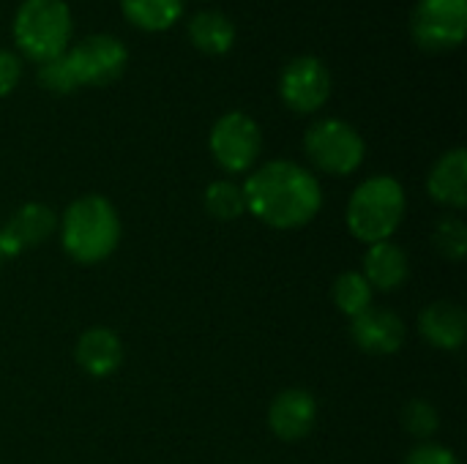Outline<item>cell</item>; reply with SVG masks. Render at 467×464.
Masks as SVG:
<instances>
[{
    "label": "cell",
    "mask_w": 467,
    "mask_h": 464,
    "mask_svg": "<svg viewBox=\"0 0 467 464\" xmlns=\"http://www.w3.org/2000/svg\"><path fill=\"white\" fill-rule=\"evenodd\" d=\"M0 265H3V254H0Z\"/></svg>",
    "instance_id": "obj_25"
},
{
    "label": "cell",
    "mask_w": 467,
    "mask_h": 464,
    "mask_svg": "<svg viewBox=\"0 0 467 464\" xmlns=\"http://www.w3.org/2000/svg\"><path fill=\"white\" fill-rule=\"evenodd\" d=\"M205 211L219 222H235L246 211L244 189L233 180H213L205 189Z\"/></svg>",
    "instance_id": "obj_20"
},
{
    "label": "cell",
    "mask_w": 467,
    "mask_h": 464,
    "mask_svg": "<svg viewBox=\"0 0 467 464\" xmlns=\"http://www.w3.org/2000/svg\"><path fill=\"white\" fill-rule=\"evenodd\" d=\"M129 52L109 33H96L68 46L55 60L38 66V82L49 93H74L79 88H104L123 77Z\"/></svg>",
    "instance_id": "obj_2"
},
{
    "label": "cell",
    "mask_w": 467,
    "mask_h": 464,
    "mask_svg": "<svg viewBox=\"0 0 467 464\" xmlns=\"http://www.w3.org/2000/svg\"><path fill=\"white\" fill-rule=\"evenodd\" d=\"M279 96L287 109L298 115H312L331 96V71L320 57H293L279 77Z\"/></svg>",
    "instance_id": "obj_9"
},
{
    "label": "cell",
    "mask_w": 467,
    "mask_h": 464,
    "mask_svg": "<svg viewBox=\"0 0 467 464\" xmlns=\"http://www.w3.org/2000/svg\"><path fill=\"white\" fill-rule=\"evenodd\" d=\"M317 424V402L304 388L282 391L268 407V427L285 443L304 440Z\"/></svg>",
    "instance_id": "obj_11"
},
{
    "label": "cell",
    "mask_w": 467,
    "mask_h": 464,
    "mask_svg": "<svg viewBox=\"0 0 467 464\" xmlns=\"http://www.w3.org/2000/svg\"><path fill=\"white\" fill-rule=\"evenodd\" d=\"M413 41L427 52H449L465 41L467 0H419L410 16Z\"/></svg>",
    "instance_id": "obj_7"
},
{
    "label": "cell",
    "mask_w": 467,
    "mask_h": 464,
    "mask_svg": "<svg viewBox=\"0 0 467 464\" xmlns=\"http://www.w3.org/2000/svg\"><path fill=\"white\" fill-rule=\"evenodd\" d=\"M77 364L90 375V377H109L118 372V366L123 364V342L118 339L115 331L104 328V325H93L88 328L74 347Z\"/></svg>",
    "instance_id": "obj_15"
},
{
    "label": "cell",
    "mask_w": 467,
    "mask_h": 464,
    "mask_svg": "<svg viewBox=\"0 0 467 464\" xmlns=\"http://www.w3.org/2000/svg\"><path fill=\"white\" fill-rule=\"evenodd\" d=\"M405 219V189L391 175L367 178L348 202V230L361 243L389 241Z\"/></svg>",
    "instance_id": "obj_4"
},
{
    "label": "cell",
    "mask_w": 467,
    "mask_h": 464,
    "mask_svg": "<svg viewBox=\"0 0 467 464\" xmlns=\"http://www.w3.org/2000/svg\"><path fill=\"white\" fill-rule=\"evenodd\" d=\"M427 191L438 205L462 211L467 205V150L451 148L446 150L427 178Z\"/></svg>",
    "instance_id": "obj_14"
},
{
    "label": "cell",
    "mask_w": 467,
    "mask_h": 464,
    "mask_svg": "<svg viewBox=\"0 0 467 464\" xmlns=\"http://www.w3.org/2000/svg\"><path fill=\"white\" fill-rule=\"evenodd\" d=\"M120 11L137 30L161 33L181 19L183 0H120Z\"/></svg>",
    "instance_id": "obj_18"
},
{
    "label": "cell",
    "mask_w": 467,
    "mask_h": 464,
    "mask_svg": "<svg viewBox=\"0 0 467 464\" xmlns=\"http://www.w3.org/2000/svg\"><path fill=\"white\" fill-rule=\"evenodd\" d=\"M350 336L367 356H394L405 345V323L389 309H367L350 320Z\"/></svg>",
    "instance_id": "obj_12"
},
{
    "label": "cell",
    "mask_w": 467,
    "mask_h": 464,
    "mask_svg": "<svg viewBox=\"0 0 467 464\" xmlns=\"http://www.w3.org/2000/svg\"><path fill=\"white\" fill-rule=\"evenodd\" d=\"M22 79V60L8 52V49H0V98L8 96Z\"/></svg>",
    "instance_id": "obj_24"
},
{
    "label": "cell",
    "mask_w": 467,
    "mask_h": 464,
    "mask_svg": "<svg viewBox=\"0 0 467 464\" xmlns=\"http://www.w3.org/2000/svg\"><path fill=\"white\" fill-rule=\"evenodd\" d=\"M244 189L246 211L274 230L306 227L323 208V189L317 178L296 161H268L254 170Z\"/></svg>",
    "instance_id": "obj_1"
},
{
    "label": "cell",
    "mask_w": 467,
    "mask_h": 464,
    "mask_svg": "<svg viewBox=\"0 0 467 464\" xmlns=\"http://www.w3.org/2000/svg\"><path fill=\"white\" fill-rule=\"evenodd\" d=\"M405 464H460V459H457V454L449 451L446 446L421 443V446H416V449L408 454Z\"/></svg>",
    "instance_id": "obj_23"
},
{
    "label": "cell",
    "mask_w": 467,
    "mask_h": 464,
    "mask_svg": "<svg viewBox=\"0 0 467 464\" xmlns=\"http://www.w3.org/2000/svg\"><path fill=\"white\" fill-rule=\"evenodd\" d=\"M304 150L309 161L328 175H353L367 156L364 137L339 118H326L309 126Z\"/></svg>",
    "instance_id": "obj_6"
},
{
    "label": "cell",
    "mask_w": 467,
    "mask_h": 464,
    "mask_svg": "<svg viewBox=\"0 0 467 464\" xmlns=\"http://www.w3.org/2000/svg\"><path fill=\"white\" fill-rule=\"evenodd\" d=\"M372 287L369 282L358 273V271H348L342 276H337L334 282V304L342 314H348L350 320L364 314L367 309H372Z\"/></svg>",
    "instance_id": "obj_19"
},
{
    "label": "cell",
    "mask_w": 467,
    "mask_h": 464,
    "mask_svg": "<svg viewBox=\"0 0 467 464\" xmlns=\"http://www.w3.org/2000/svg\"><path fill=\"white\" fill-rule=\"evenodd\" d=\"M432 243L441 257L451 263H462L467 254V227L460 216H443L432 232Z\"/></svg>",
    "instance_id": "obj_21"
},
{
    "label": "cell",
    "mask_w": 467,
    "mask_h": 464,
    "mask_svg": "<svg viewBox=\"0 0 467 464\" xmlns=\"http://www.w3.org/2000/svg\"><path fill=\"white\" fill-rule=\"evenodd\" d=\"M189 41L211 57L227 55L235 44V25L222 11H200L189 19Z\"/></svg>",
    "instance_id": "obj_17"
},
{
    "label": "cell",
    "mask_w": 467,
    "mask_h": 464,
    "mask_svg": "<svg viewBox=\"0 0 467 464\" xmlns=\"http://www.w3.org/2000/svg\"><path fill=\"white\" fill-rule=\"evenodd\" d=\"M208 145L216 164L224 172L238 175L257 161L263 150V131L254 123V118H249L246 112H227L213 123Z\"/></svg>",
    "instance_id": "obj_8"
},
{
    "label": "cell",
    "mask_w": 467,
    "mask_h": 464,
    "mask_svg": "<svg viewBox=\"0 0 467 464\" xmlns=\"http://www.w3.org/2000/svg\"><path fill=\"white\" fill-rule=\"evenodd\" d=\"M402 424L413 438L427 440L438 432L441 418H438V410L427 399H413L402 407Z\"/></svg>",
    "instance_id": "obj_22"
},
{
    "label": "cell",
    "mask_w": 467,
    "mask_h": 464,
    "mask_svg": "<svg viewBox=\"0 0 467 464\" xmlns=\"http://www.w3.org/2000/svg\"><path fill=\"white\" fill-rule=\"evenodd\" d=\"M57 227V216L44 202H25L11 213V219L0 227V254L16 257L25 249L41 246Z\"/></svg>",
    "instance_id": "obj_10"
},
{
    "label": "cell",
    "mask_w": 467,
    "mask_h": 464,
    "mask_svg": "<svg viewBox=\"0 0 467 464\" xmlns=\"http://www.w3.org/2000/svg\"><path fill=\"white\" fill-rule=\"evenodd\" d=\"M419 334L438 350H460L467 336L465 309L454 301H435L419 314Z\"/></svg>",
    "instance_id": "obj_13"
},
{
    "label": "cell",
    "mask_w": 467,
    "mask_h": 464,
    "mask_svg": "<svg viewBox=\"0 0 467 464\" xmlns=\"http://www.w3.org/2000/svg\"><path fill=\"white\" fill-rule=\"evenodd\" d=\"M71 11L66 0H22L14 14L16 49L33 63L55 60L68 49Z\"/></svg>",
    "instance_id": "obj_5"
},
{
    "label": "cell",
    "mask_w": 467,
    "mask_h": 464,
    "mask_svg": "<svg viewBox=\"0 0 467 464\" xmlns=\"http://www.w3.org/2000/svg\"><path fill=\"white\" fill-rule=\"evenodd\" d=\"M118 241L120 219L107 197L85 194L66 208L60 219V243L74 263L96 265L118 249Z\"/></svg>",
    "instance_id": "obj_3"
},
{
    "label": "cell",
    "mask_w": 467,
    "mask_h": 464,
    "mask_svg": "<svg viewBox=\"0 0 467 464\" xmlns=\"http://www.w3.org/2000/svg\"><path fill=\"white\" fill-rule=\"evenodd\" d=\"M408 254L391 243V241H380V243H372L369 252L364 254V279L369 282L372 290H380V293H394L397 287L405 284L408 279Z\"/></svg>",
    "instance_id": "obj_16"
}]
</instances>
